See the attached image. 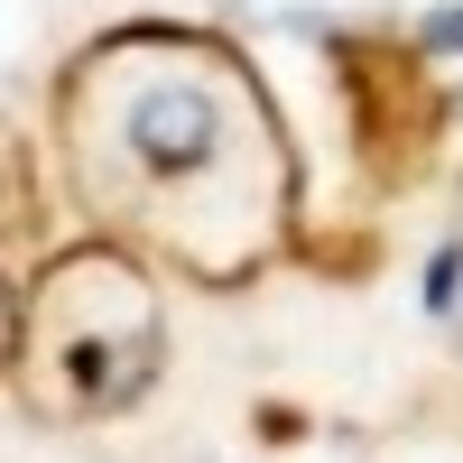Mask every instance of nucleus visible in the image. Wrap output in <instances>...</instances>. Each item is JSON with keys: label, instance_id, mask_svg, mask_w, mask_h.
Instances as JSON below:
<instances>
[{"label": "nucleus", "instance_id": "f03ea898", "mask_svg": "<svg viewBox=\"0 0 463 463\" xmlns=\"http://www.w3.org/2000/svg\"><path fill=\"white\" fill-rule=\"evenodd\" d=\"M167 362V306L130 241H65L19 288V399L47 427H102L148 399Z\"/></svg>", "mask_w": 463, "mask_h": 463}, {"label": "nucleus", "instance_id": "f257e3e1", "mask_svg": "<svg viewBox=\"0 0 463 463\" xmlns=\"http://www.w3.org/2000/svg\"><path fill=\"white\" fill-rule=\"evenodd\" d=\"M47 139L93 232L195 288H241L288 250L297 148L260 65L213 28H102L47 84Z\"/></svg>", "mask_w": 463, "mask_h": 463}, {"label": "nucleus", "instance_id": "7ed1b4c3", "mask_svg": "<svg viewBox=\"0 0 463 463\" xmlns=\"http://www.w3.org/2000/svg\"><path fill=\"white\" fill-rule=\"evenodd\" d=\"M417 56H463V10H436L417 28Z\"/></svg>", "mask_w": 463, "mask_h": 463}, {"label": "nucleus", "instance_id": "20e7f679", "mask_svg": "<svg viewBox=\"0 0 463 463\" xmlns=\"http://www.w3.org/2000/svg\"><path fill=\"white\" fill-rule=\"evenodd\" d=\"M0 371H19V288L0 279Z\"/></svg>", "mask_w": 463, "mask_h": 463}]
</instances>
